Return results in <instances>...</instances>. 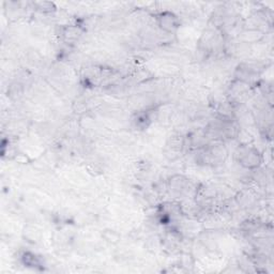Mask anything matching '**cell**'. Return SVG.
<instances>
[{"mask_svg": "<svg viewBox=\"0 0 274 274\" xmlns=\"http://www.w3.org/2000/svg\"><path fill=\"white\" fill-rule=\"evenodd\" d=\"M159 25L160 27L164 29L165 32H174L178 28V18L175 14L170 12H164L160 14L159 16Z\"/></svg>", "mask_w": 274, "mask_h": 274, "instance_id": "obj_1", "label": "cell"}, {"mask_svg": "<svg viewBox=\"0 0 274 274\" xmlns=\"http://www.w3.org/2000/svg\"><path fill=\"white\" fill-rule=\"evenodd\" d=\"M241 163L247 168L258 166V165L260 164L259 153H258V151H256L255 149H249L244 154H243V157L241 159Z\"/></svg>", "mask_w": 274, "mask_h": 274, "instance_id": "obj_2", "label": "cell"}]
</instances>
